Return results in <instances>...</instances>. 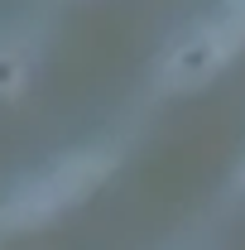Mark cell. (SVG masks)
I'll return each mask as SVG.
<instances>
[{
  "mask_svg": "<svg viewBox=\"0 0 245 250\" xmlns=\"http://www.w3.org/2000/svg\"><path fill=\"white\" fill-rule=\"evenodd\" d=\"M106 168H111L106 154H72V159H62V164H53L39 183L20 188V192L0 207V226H5V231H24V226L48 221L58 207L87 197V192L106 178Z\"/></svg>",
  "mask_w": 245,
  "mask_h": 250,
  "instance_id": "cell-1",
  "label": "cell"
},
{
  "mask_svg": "<svg viewBox=\"0 0 245 250\" xmlns=\"http://www.w3.org/2000/svg\"><path fill=\"white\" fill-rule=\"evenodd\" d=\"M245 43V0H231L226 5V15H221V24H216L202 43H192V48H183L178 58L168 62V82H178V77H192V72H202L207 62L226 58V53H236Z\"/></svg>",
  "mask_w": 245,
  "mask_h": 250,
  "instance_id": "cell-2",
  "label": "cell"
}]
</instances>
